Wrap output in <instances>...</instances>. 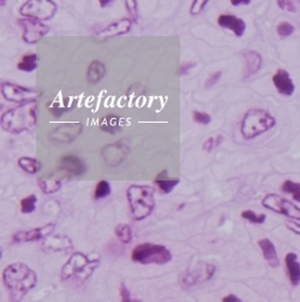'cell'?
Here are the masks:
<instances>
[{
	"instance_id": "1",
	"label": "cell",
	"mask_w": 300,
	"mask_h": 302,
	"mask_svg": "<svg viewBox=\"0 0 300 302\" xmlns=\"http://www.w3.org/2000/svg\"><path fill=\"white\" fill-rule=\"evenodd\" d=\"M3 279L6 288L11 294L14 302H20L24 295L33 288H35L38 283V276L32 268L22 262L9 265L5 267L3 273Z\"/></svg>"
},
{
	"instance_id": "2",
	"label": "cell",
	"mask_w": 300,
	"mask_h": 302,
	"mask_svg": "<svg viewBox=\"0 0 300 302\" xmlns=\"http://www.w3.org/2000/svg\"><path fill=\"white\" fill-rule=\"evenodd\" d=\"M36 102L21 104L2 115L3 129L12 134H21L32 130L36 126Z\"/></svg>"
},
{
	"instance_id": "3",
	"label": "cell",
	"mask_w": 300,
	"mask_h": 302,
	"mask_svg": "<svg viewBox=\"0 0 300 302\" xmlns=\"http://www.w3.org/2000/svg\"><path fill=\"white\" fill-rule=\"evenodd\" d=\"M154 188L149 185L132 184L127 188L126 196L134 221H143L152 215L155 207Z\"/></svg>"
},
{
	"instance_id": "4",
	"label": "cell",
	"mask_w": 300,
	"mask_h": 302,
	"mask_svg": "<svg viewBox=\"0 0 300 302\" xmlns=\"http://www.w3.org/2000/svg\"><path fill=\"white\" fill-rule=\"evenodd\" d=\"M100 265V259H91L83 253L76 252L70 257L66 264L61 268L60 277L61 279L69 282V280H76V282L83 283L87 280L94 271Z\"/></svg>"
},
{
	"instance_id": "5",
	"label": "cell",
	"mask_w": 300,
	"mask_h": 302,
	"mask_svg": "<svg viewBox=\"0 0 300 302\" xmlns=\"http://www.w3.org/2000/svg\"><path fill=\"white\" fill-rule=\"evenodd\" d=\"M276 126V120L267 111L261 109H252L245 114L241 121L240 131L246 140L261 135Z\"/></svg>"
},
{
	"instance_id": "6",
	"label": "cell",
	"mask_w": 300,
	"mask_h": 302,
	"mask_svg": "<svg viewBox=\"0 0 300 302\" xmlns=\"http://www.w3.org/2000/svg\"><path fill=\"white\" fill-rule=\"evenodd\" d=\"M131 259L134 262H139L143 265L156 264L164 265L172 260V254L166 247L153 243H142L133 248Z\"/></svg>"
},
{
	"instance_id": "7",
	"label": "cell",
	"mask_w": 300,
	"mask_h": 302,
	"mask_svg": "<svg viewBox=\"0 0 300 302\" xmlns=\"http://www.w3.org/2000/svg\"><path fill=\"white\" fill-rule=\"evenodd\" d=\"M262 205L270 211L282 215L292 221L300 222V207L292 204L284 197L276 194L265 195L264 199L262 200Z\"/></svg>"
},
{
	"instance_id": "8",
	"label": "cell",
	"mask_w": 300,
	"mask_h": 302,
	"mask_svg": "<svg viewBox=\"0 0 300 302\" xmlns=\"http://www.w3.org/2000/svg\"><path fill=\"white\" fill-rule=\"evenodd\" d=\"M56 3L50 0H30L21 8V14L23 16L38 21L51 20L56 15Z\"/></svg>"
},
{
	"instance_id": "9",
	"label": "cell",
	"mask_w": 300,
	"mask_h": 302,
	"mask_svg": "<svg viewBox=\"0 0 300 302\" xmlns=\"http://www.w3.org/2000/svg\"><path fill=\"white\" fill-rule=\"evenodd\" d=\"M2 94L9 102L26 104L30 102H36V97L41 95V91L34 89V88L21 87L18 84L10 83V82H3Z\"/></svg>"
},
{
	"instance_id": "10",
	"label": "cell",
	"mask_w": 300,
	"mask_h": 302,
	"mask_svg": "<svg viewBox=\"0 0 300 302\" xmlns=\"http://www.w3.org/2000/svg\"><path fill=\"white\" fill-rule=\"evenodd\" d=\"M18 24L21 26V28L23 29V40L28 44H35L40 39L44 38L47 34L48 28L46 24H44L41 21L33 20V18H22L18 20Z\"/></svg>"
},
{
	"instance_id": "11",
	"label": "cell",
	"mask_w": 300,
	"mask_h": 302,
	"mask_svg": "<svg viewBox=\"0 0 300 302\" xmlns=\"http://www.w3.org/2000/svg\"><path fill=\"white\" fill-rule=\"evenodd\" d=\"M128 152H130V147L126 143L125 140L121 141H117L111 145H107L105 148L101 151V155H102L103 160L108 166H118L124 161L125 158L127 157Z\"/></svg>"
},
{
	"instance_id": "12",
	"label": "cell",
	"mask_w": 300,
	"mask_h": 302,
	"mask_svg": "<svg viewBox=\"0 0 300 302\" xmlns=\"http://www.w3.org/2000/svg\"><path fill=\"white\" fill-rule=\"evenodd\" d=\"M82 130H83V124L79 122L64 123L51 134V139L58 145H67V143H71L82 133Z\"/></svg>"
},
{
	"instance_id": "13",
	"label": "cell",
	"mask_w": 300,
	"mask_h": 302,
	"mask_svg": "<svg viewBox=\"0 0 300 302\" xmlns=\"http://www.w3.org/2000/svg\"><path fill=\"white\" fill-rule=\"evenodd\" d=\"M216 267L214 265L206 264V262H201L200 265H197V267L194 271H188L185 273V278L183 279V282L185 283L186 286L194 285L200 280V282H204V280H209L211 277L215 273Z\"/></svg>"
},
{
	"instance_id": "14",
	"label": "cell",
	"mask_w": 300,
	"mask_h": 302,
	"mask_svg": "<svg viewBox=\"0 0 300 302\" xmlns=\"http://www.w3.org/2000/svg\"><path fill=\"white\" fill-rule=\"evenodd\" d=\"M56 225L53 223L45 225L42 228H36L32 229L28 231H20L14 236V240L16 242H32V241H39V240H45L47 239L50 235L53 233Z\"/></svg>"
},
{
	"instance_id": "15",
	"label": "cell",
	"mask_w": 300,
	"mask_h": 302,
	"mask_svg": "<svg viewBox=\"0 0 300 302\" xmlns=\"http://www.w3.org/2000/svg\"><path fill=\"white\" fill-rule=\"evenodd\" d=\"M272 83H274L275 88L281 95L290 96L295 90V86L293 83L292 78H290L288 71L283 69H278L276 74L272 76Z\"/></svg>"
},
{
	"instance_id": "16",
	"label": "cell",
	"mask_w": 300,
	"mask_h": 302,
	"mask_svg": "<svg viewBox=\"0 0 300 302\" xmlns=\"http://www.w3.org/2000/svg\"><path fill=\"white\" fill-rule=\"evenodd\" d=\"M217 23L222 28L229 29L237 36H243L246 29V23L241 18H238L233 15H221L217 18Z\"/></svg>"
},
{
	"instance_id": "17",
	"label": "cell",
	"mask_w": 300,
	"mask_h": 302,
	"mask_svg": "<svg viewBox=\"0 0 300 302\" xmlns=\"http://www.w3.org/2000/svg\"><path fill=\"white\" fill-rule=\"evenodd\" d=\"M60 169L72 176H81L85 172L84 163L76 155H65L61 158Z\"/></svg>"
},
{
	"instance_id": "18",
	"label": "cell",
	"mask_w": 300,
	"mask_h": 302,
	"mask_svg": "<svg viewBox=\"0 0 300 302\" xmlns=\"http://www.w3.org/2000/svg\"><path fill=\"white\" fill-rule=\"evenodd\" d=\"M44 248L50 252H66L72 249V242L69 237L57 235V236H50L44 240Z\"/></svg>"
},
{
	"instance_id": "19",
	"label": "cell",
	"mask_w": 300,
	"mask_h": 302,
	"mask_svg": "<svg viewBox=\"0 0 300 302\" xmlns=\"http://www.w3.org/2000/svg\"><path fill=\"white\" fill-rule=\"evenodd\" d=\"M284 264H286L290 284L298 286L300 284V262L298 261V255L293 252L287 253L284 257Z\"/></svg>"
},
{
	"instance_id": "20",
	"label": "cell",
	"mask_w": 300,
	"mask_h": 302,
	"mask_svg": "<svg viewBox=\"0 0 300 302\" xmlns=\"http://www.w3.org/2000/svg\"><path fill=\"white\" fill-rule=\"evenodd\" d=\"M258 246L261 248L263 257L268 261L271 267H277L280 265V259H278L276 247L269 239H261L258 241Z\"/></svg>"
},
{
	"instance_id": "21",
	"label": "cell",
	"mask_w": 300,
	"mask_h": 302,
	"mask_svg": "<svg viewBox=\"0 0 300 302\" xmlns=\"http://www.w3.org/2000/svg\"><path fill=\"white\" fill-rule=\"evenodd\" d=\"M131 30V20L124 18V20L118 21V22L112 23L111 26H108L101 32L97 33V36L101 38H109V36H115V35H121L126 34Z\"/></svg>"
},
{
	"instance_id": "22",
	"label": "cell",
	"mask_w": 300,
	"mask_h": 302,
	"mask_svg": "<svg viewBox=\"0 0 300 302\" xmlns=\"http://www.w3.org/2000/svg\"><path fill=\"white\" fill-rule=\"evenodd\" d=\"M245 60H246V72H245L244 77L247 78L250 76L255 75L258 72V70L262 66V56L256 51H247L244 53Z\"/></svg>"
},
{
	"instance_id": "23",
	"label": "cell",
	"mask_w": 300,
	"mask_h": 302,
	"mask_svg": "<svg viewBox=\"0 0 300 302\" xmlns=\"http://www.w3.org/2000/svg\"><path fill=\"white\" fill-rule=\"evenodd\" d=\"M106 74V68L102 63L99 60H94L88 68V80L91 83H96L100 80H102L103 76Z\"/></svg>"
},
{
	"instance_id": "24",
	"label": "cell",
	"mask_w": 300,
	"mask_h": 302,
	"mask_svg": "<svg viewBox=\"0 0 300 302\" xmlns=\"http://www.w3.org/2000/svg\"><path fill=\"white\" fill-rule=\"evenodd\" d=\"M167 171L166 170H164V171L160 172L158 175V177L155 178V183L158 184V187L161 189L162 193L165 194H168L172 191V189L174 187H177L179 183V179H168V178H165V176H166Z\"/></svg>"
},
{
	"instance_id": "25",
	"label": "cell",
	"mask_w": 300,
	"mask_h": 302,
	"mask_svg": "<svg viewBox=\"0 0 300 302\" xmlns=\"http://www.w3.org/2000/svg\"><path fill=\"white\" fill-rule=\"evenodd\" d=\"M18 165H20L21 169H23L24 171L30 173V175H34V173H36L41 169V163L30 157L20 158L18 159Z\"/></svg>"
},
{
	"instance_id": "26",
	"label": "cell",
	"mask_w": 300,
	"mask_h": 302,
	"mask_svg": "<svg viewBox=\"0 0 300 302\" xmlns=\"http://www.w3.org/2000/svg\"><path fill=\"white\" fill-rule=\"evenodd\" d=\"M39 185L41 188V190L45 194L50 195L56 193L61 188V181L60 179H53V178H39Z\"/></svg>"
},
{
	"instance_id": "27",
	"label": "cell",
	"mask_w": 300,
	"mask_h": 302,
	"mask_svg": "<svg viewBox=\"0 0 300 302\" xmlns=\"http://www.w3.org/2000/svg\"><path fill=\"white\" fill-rule=\"evenodd\" d=\"M38 65V56L35 53L34 54H27V56L22 57L21 62L17 64V68L21 71H27L32 72L36 69Z\"/></svg>"
},
{
	"instance_id": "28",
	"label": "cell",
	"mask_w": 300,
	"mask_h": 302,
	"mask_svg": "<svg viewBox=\"0 0 300 302\" xmlns=\"http://www.w3.org/2000/svg\"><path fill=\"white\" fill-rule=\"evenodd\" d=\"M101 129L108 134H115L117 131L120 130L119 127V120L117 116H106L105 121L101 124Z\"/></svg>"
},
{
	"instance_id": "29",
	"label": "cell",
	"mask_w": 300,
	"mask_h": 302,
	"mask_svg": "<svg viewBox=\"0 0 300 302\" xmlns=\"http://www.w3.org/2000/svg\"><path fill=\"white\" fill-rule=\"evenodd\" d=\"M115 236L122 243H128L132 240V230L128 224H119L115 228Z\"/></svg>"
},
{
	"instance_id": "30",
	"label": "cell",
	"mask_w": 300,
	"mask_h": 302,
	"mask_svg": "<svg viewBox=\"0 0 300 302\" xmlns=\"http://www.w3.org/2000/svg\"><path fill=\"white\" fill-rule=\"evenodd\" d=\"M281 189H282L284 193H288L292 195L293 199H294L296 203H300V183L287 179V181L283 182Z\"/></svg>"
},
{
	"instance_id": "31",
	"label": "cell",
	"mask_w": 300,
	"mask_h": 302,
	"mask_svg": "<svg viewBox=\"0 0 300 302\" xmlns=\"http://www.w3.org/2000/svg\"><path fill=\"white\" fill-rule=\"evenodd\" d=\"M111 194V185L107 181H100L96 184V189H95V194L94 197L96 200L99 199H103V197L108 196Z\"/></svg>"
},
{
	"instance_id": "32",
	"label": "cell",
	"mask_w": 300,
	"mask_h": 302,
	"mask_svg": "<svg viewBox=\"0 0 300 302\" xmlns=\"http://www.w3.org/2000/svg\"><path fill=\"white\" fill-rule=\"evenodd\" d=\"M241 217L244 219H247L250 223H253V224H263L265 222V219H267V216L265 215H258V213L251 211V210L243 211Z\"/></svg>"
},
{
	"instance_id": "33",
	"label": "cell",
	"mask_w": 300,
	"mask_h": 302,
	"mask_svg": "<svg viewBox=\"0 0 300 302\" xmlns=\"http://www.w3.org/2000/svg\"><path fill=\"white\" fill-rule=\"evenodd\" d=\"M38 201L36 195H29L21 201V211L23 213H32L35 210V204Z\"/></svg>"
},
{
	"instance_id": "34",
	"label": "cell",
	"mask_w": 300,
	"mask_h": 302,
	"mask_svg": "<svg viewBox=\"0 0 300 302\" xmlns=\"http://www.w3.org/2000/svg\"><path fill=\"white\" fill-rule=\"evenodd\" d=\"M276 32L278 36H281V38H288V36L294 33V27L289 22H281L276 27Z\"/></svg>"
},
{
	"instance_id": "35",
	"label": "cell",
	"mask_w": 300,
	"mask_h": 302,
	"mask_svg": "<svg viewBox=\"0 0 300 302\" xmlns=\"http://www.w3.org/2000/svg\"><path fill=\"white\" fill-rule=\"evenodd\" d=\"M120 297L121 302H140V300H137V298H133L131 296L130 290L126 288V285L124 283H121L120 285Z\"/></svg>"
},
{
	"instance_id": "36",
	"label": "cell",
	"mask_w": 300,
	"mask_h": 302,
	"mask_svg": "<svg viewBox=\"0 0 300 302\" xmlns=\"http://www.w3.org/2000/svg\"><path fill=\"white\" fill-rule=\"evenodd\" d=\"M192 116H194V121L195 122H197V123H200V124H204V126H206V124H209L210 121H211L210 116L208 114H206V112L195 111L194 114H192Z\"/></svg>"
},
{
	"instance_id": "37",
	"label": "cell",
	"mask_w": 300,
	"mask_h": 302,
	"mask_svg": "<svg viewBox=\"0 0 300 302\" xmlns=\"http://www.w3.org/2000/svg\"><path fill=\"white\" fill-rule=\"evenodd\" d=\"M207 0H196V2L192 3V6H191V15H197L200 14V12L203 10L204 8L207 6Z\"/></svg>"
},
{
	"instance_id": "38",
	"label": "cell",
	"mask_w": 300,
	"mask_h": 302,
	"mask_svg": "<svg viewBox=\"0 0 300 302\" xmlns=\"http://www.w3.org/2000/svg\"><path fill=\"white\" fill-rule=\"evenodd\" d=\"M286 228L288 229L289 231H292L293 234L295 235H299L300 236V224L299 223H296V221H288L286 222Z\"/></svg>"
},
{
	"instance_id": "39",
	"label": "cell",
	"mask_w": 300,
	"mask_h": 302,
	"mask_svg": "<svg viewBox=\"0 0 300 302\" xmlns=\"http://www.w3.org/2000/svg\"><path fill=\"white\" fill-rule=\"evenodd\" d=\"M221 74H222L221 71H217V72H215V74L211 75L206 82V87L210 88V87H213L214 84H216V82L220 80V77H221Z\"/></svg>"
},
{
	"instance_id": "40",
	"label": "cell",
	"mask_w": 300,
	"mask_h": 302,
	"mask_svg": "<svg viewBox=\"0 0 300 302\" xmlns=\"http://www.w3.org/2000/svg\"><path fill=\"white\" fill-rule=\"evenodd\" d=\"M278 8L282 9V10H287L289 12H294L295 11V6L292 2H277Z\"/></svg>"
},
{
	"instance_id": "41",
	"label": "cell",
	"mask_w": 300,
	"mask_h": 302,
	"mask_svg": "<svg viewBox=\"0 0 300 302\" xmlns=\"http://www.w3.org/2000/svg\"><path fill=\"white\" fill-rule=\"evenodd\" d=\"M126 8L128 14L132 15L133 18L137 17V3L133 2V0H131V2H126Z\"/></svg>"
},
{
	"instance_id": "42",
	"label": "cell",
	"mask_w": 300,
	"mask_h": 302,
	"mask_svg": "<svg viewBox=\"0 0 300 302\" xmlns=\"http://www.w3.org/2000/svg\"><path fill=\"white\" fill-rule=\"evenodd\" d=\"M214 147H215V139H214V137H209V139L203 143V149L207 152H210Z\"/></svg>"
},
{
	"instance_id": "43",
	"label": "cell",
	"mask_w": 300,
	"mask_h": 302,
	"mask_svg": "<svg viewBox=\"0 0 300 302\" xmlns=\"http://www.w3.org/2000/svg\"><path fill=\"white\" fill-rule=\"evenodd\" d=\"M222 302H243V301H241L238 296H235V295L229 294V295H227V296H225L222 298Z\"/></svg>"
},
{
	"instance_id": "44",
	"label": "cell",
	"mask_w": 300,
	"mask_h": 302,
	"mask_svg": "<svg viewBox=\"0 0 300 302\" xmlns=\"http://www.w3.org/2000/svg\"><path fill=\"white\" fill-rule=\"evenodd\" d=\"M231 4L233 6H239V5H249L250 0H232Z\"/></svg>"
},
{
	"instance_id": "45",
	"label": "cell",
	"mask_w": 300,
	"mask_h": 302,
	"mask_svg": "<svg viewBox=\"0 0 300 302\" xmlns=\"http://www.w3.org/2000/svg\"><path fill=\"white\" fill-rule=\"evenodd\" d=\"M195 65H196L195 63H189L188 65H183V66H182V70H180V74H182V75L186 74V71H189L190 69H191V68H194Z\"/></svg>"
},
{
	"instance_id": "46",
	"label": "cell",
	"mask_w": 300,
	"mask_h": 302,
	"mask_svg": "<svg viewBox=\"0 0 300 302\" xmlns=\"http://www.w3.org/2000/svg\"><path fill=\"white\" fill-rule=\"evenodd\" d=\"M111 0H102V2H100V5L102 6V8H105V6H107V5H109L111 4Z\"/></svg>"
},
{
	"instance_id": "47",
	"label": "cell",
	"mask_w": 300,
	"mask_h": 302,
	"mask_svg": "<svg viewBox=\"0 0 300 302\" xmlns=\"http://www.w3.org/2000/svg\"><path fill=\"white\" fill-rule=\"evenodd\" d=\"M12 302H14V301H12Z\"/></svg>"
}]
</instances>
